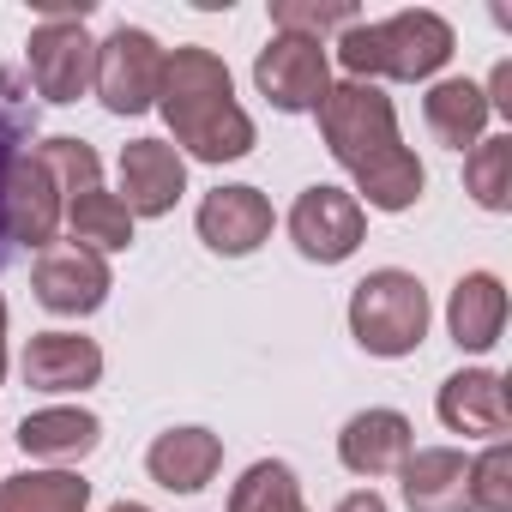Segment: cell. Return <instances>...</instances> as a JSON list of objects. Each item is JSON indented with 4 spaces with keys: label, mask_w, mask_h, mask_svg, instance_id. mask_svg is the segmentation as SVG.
Segmentation results:
<instances>
[{
    "label": "cell",
    "mask_w": 512,
    "mask_h": 512,
    "mask_svg": "<svg viewBox=\"0 0 512 512\" xmlns=\"http://www.w3.org/2000/svg\"><path fill=\"white\" fill-rule=\"evenodd\" d=\"M0 380H7V302H0Z\"/></svg>",
    "instance_id": "cell-30"
},
{
    "label": "cell",
    "mask_w": 512,
    "mask_h": 512,
    "mask_svg": "<svg viewBox=\"0 0 512 512\" xmlns=\"http://www.w3.org/2000/svg\"><path fill=\"white\" fill-rule=\"evenodd\" d=\"M37 157L49 163V175L61 187V217H67L73 247H85V253H121V247H133V217L103 187V163H97V151L85 139L55 133V139L37 145Z\"/></svg>",
    "instance_id": "cell-4"
},
{
    "label": "cell",
    "mask_w": 512,
    "mask_h": 512,
    "mask_svg": "<svg viewBox=\"0 0 512 512\" xmlns=\"http://www.w3.org/2000/svg\"><path fill=\"white\" fill-rule=\"evenodd\" d=\"M470 500L476 512H512V446L494 440L482 458H470Z\"/></svg>",
    "instance_id": "cell-26"
},
{
    "label": "cell",
    "mask_w": 512,
    "mask_h": 512,
    "mask_svg": "<svg viewBox=\"0 0 512 512\" xmlns=\"http://www.w3.org/2000/svg\"><path fill=\"white\" fill-rule=\"evenodd\" d=\"M253 85L278 115H320L326 91H332V55L314 37H284L272 31V43L253 61Z\"/></svg>",
    "instance_id": "cell-7"
},
{
    "label": "cell",
    "mask_w": 512,
    "mask_h": 512,
    "mask_svg": "<svg viewBox=\"0 0 512 512\" xmlns=\"http://www.w3.org/2000/svg\"><path fill=\"white\" fill-rule=\"evenodd\" d=\"M109 512H151V506H139V500H115Z\"/></svg>",
    "instance_id": "cell-31"
},
{
    "label": "cell",
    "mask_w": 512,
    "mask_h": 512,
    "mask_svg": "<svg viewBox=\"0 0 512 512\" xmlns=\"http://www.w3.org/2000/svg\"><path fill=\"white\" fill-rule=\"evenodd\" d=\"M410 452H416V428L404 410H356L338 434V458L356 476H398Z\"/></svg>",
    "instance_id": "cell-16"
},
{
    "label": "cell",
    "mask_w": 512,
    "mask_h": 512,
    "mask_svg": "<svg viewBox=\"0 0 512 512\" xmlns=\"http://www.w3.org/2000/svg\"><path fill=\"white\" fill-rule=\"evenodd\" d=\"M350 25H362L350 0H272V31H284V37L326 43L332 31H350Z\"/></svg>",
    "instance_id": "cell-25"
},
{
    "label": "cell",
    "mask_w": 512,
    "mask_h": 512,
    "mask_svg": "<svg viewBox=\"0 0 512 512\" xmlns=\"http://www.w3.org/2000/svg\"><path fill=\"white\" fill-rule=\"evenodd\" d=\"M25 67H31V85L43 103H79L97 79V43L85 31V13L79 19H43L25 43Z\"/></svg>",
    "instance_id": "cell-9"
},
{
    "label": "cell",
    "mask_w": 512,
    "mask_h": 512,
    "mask_svg": "<svg viewBox=\"0 0 512 512\" xmlns=\"http://www.w3.org/2000/svg\"><path fill=\"white\" fill-rule=\"evenodd\" d=\"M452 49H458L452 25H446L440 13H428V7L392 13V19H380V25H350V31H338V61H344V73L362 79V85H374V79H404V85L434 79V73L452 61Z\"/></svg>",
    "instance_id": "cell-3"
},
{
    "label": "cell",
    "mask_w": 512,
    "mask_h": 512,
    "mask_svg": "<svg viewBox=\"0 0 512 512\" xmlns=\"http://www.w3.org/2000/svg\"><path fill=\"white\" fill-rule=\"evenodd\" d=\"M398 488L410 512H476L470 500V458L458 446H416L398 464Z\"/></svg>",
    "instance_id": "cell-14"
},
{
    "label": "cell",
    "mask_w": 512,
    "mask_h": 512,
    "mask_svg": "<svg viewBox=\"0 0 512 512\" xmlns=\"http://www.w3.org/2000/svg\"><path fill=\"white\" fill-rule=\"evenodd\" d=\"M13 157H19V151H13V127L0 121V175H7V163H13Z\"/></svg>",
    "instance_id": "cell-29"
},
{
    "label": "cell",
    "mask_w": 512,
    "mask_h": 512,
    "mask_svg": "<svg viewBox=\"0 0 512 512\" xmlns=\"http://www.w3.org/2000/svg\"><path fill=\"white\" fill-rule=\"evenodd\" d=\"M320 139L338 157V169H350L356 193L374 211H410L422 199L428 169L398 139V115H392V97L380 85H362V79L332 85L326 103H320Z\"/></svg>",
    "instance_id": "cell-1"
},
{
    "label": "cell",
    "mask_w": 512,
    "mask_h": 512,
    "mask_svg": "<svg viewBox=\"0 0 512 512\" xmlns=\"http://www.w3.org/2000/svg\"><path fill=\"white\" fill-rule=\"evenodd\" d=\"M446 332H452V344L470 350V356L494 350L500 332H506V284H500L494 272H464V278L452 284V302H446Z\"/></svg>",
    "instance_id": "cell-19"
},
{
    "label": "cell",
    "mask_w": 512,
    "mask_h": 512,
    "mask_svg": "<svg viewBox=\"0 0 512 512\" xmlns=\"http://www.w3.org/2000/svg\"><path fill=\"white\" fill-rule=\"evenodd\" d=\"M163 43L139 25H115L103 43H97V103L109 115H145L157 109V85H163Z\"/></svg>",
    "instance_id": "cell-6"
},
{
    "label": "cell",
    "mask_w": 512,
    "mask_h": 512,
    "mask_svg": "<svg viewBox=\"0 0 512 512\" xmlns=\"http://www.w3.org/2000/svg\"><path fill=\"white\" fill-rule=\"evenodd\" d=\"M187 193V157L163 139H133L121 145V205L127 217H169Z\"/></svg>",
    "instance_id": "cell-12"
},
{
    "label": "cell",
    "mask_w": 512,
    "mask_h": 512,
    "mask_svg": "<svg viewBox=\"0 0 512 512\" xmlns=\"http://www.w3.org/2000/svg\"><path fill=\"white\" fill-rule=\"evenodd\" d=\"M422 115L446 151H476L488 139V97L476 79H434L422 97Z\"/></svg>",
    "instance_id": "cell-20"
},
{
    "label": "cell",
    "mask_w": 512,
    "mask_h": 512,
    "mask_svg": "<svg viewBox=\"0 0 512 512\" xmlns=\"http://www.w3.org/2000/svg\"><path fill=\"white\" fill-rule=\"evenodd\" d=\"M0 229L25 247H43V253L61 229V187L37 151H19L7 163V175H0Z\"/></svg>",
    "instance_id": "cell-10"
},
{
    "label": "cell",
    "mask_w": 512,
    "mask_h": 512,
    "mask_svg": "<svg viewBox=\"0 0 512 512\" xmlns=\"http://www.w3.org/2000/svg\"><path fill=\"white\" fill-rule=\"evenodd\" d=\"M464 193L482 211H512V133H494L464 151Z\"/></svg>",
    "instance_id": "cell-24"
},
{
    "label": "cell",
    "mask_w": 512,
    "mask_h": 512,
    "mask_svg": "<svg viewBox=\"0 0 512 512\" xmlns=\"http://www.w3.org/2000/svg\"><path fill=\"white\" fill-rule=\"evenodd\" d=\"M157 109L175 133V151H187L193 163H241L253 151V115L235 103V79L205 43L163 55Z\"/></svg>",
    "instance_id": "cell-2"
},
{
    "label": "cell",
    "mask_w": 512,
    "mask_h": 512,
    "mask_svg": "<svg viewBox=\"0 0 512 512\" xmlns=\"http://www.w3.org/2000/svg\"><path fill=\"white\" fill-rule=\"evenodd\" d=\"M91 482L79 470H25L0 482V512H85Z\"/></svg>",
    "instance_id": "cell-22"
},
{
    "label": "cell",
    "mask_w": 512,
    "mask_h": 512,
    "mask_svg": "<svg viewBox=\"0 0 512 512\" xmlns=\"http://www.w3.org/2000/svg\"><path fill=\"white\" fill-rule=\"evenodd\" d=\"M350 338L368 356H386V362L422 350V338H428V290H422V278L398 272V266L368 272L350 290Z\"/></svg>",
    "instance_id": "cell-5"
},
{
    "label": "cell",
    "mask_w": 512,
    "mask_h": 512,
    "mask_svg": "<svg viewBox=\"0 0 512 512\" xmlns=\"http://www.w3.org/2000/svg\"><path fill=\"white\" fill-rule=\"evenodd\" d=\"M115 290V272L103 253H85V247H49L43 260L31 266V296L49 308V314H97Z\"/></svg>",
    "instance_id": "cell-11"
},
{
    "label": "cell",
    "mask_w": 512,
    "mask_h": 512,
    "mask_svg": "<svg viewBox=\"0 0 512 512\" xmlns=\"http://www.w3.org/2000/svg\"><path fill=\"white\" fill-rule=\"evenodd\" d=\"M338 512H386V500H380L374 488H356V494H344V500H338Z\"/></svg>",
    "instance_id": "cell-28"
},
{
    "label": "cell",
    "mask_w": 512,
    "mask_h": 512,
    "mask_svg": "<svg viewBox=\"0 0 512 512\" xmlns=\"http://www.w3.org/2000/svg\"><path fill=\"white\" fill-rule=\"evenodd\" d=\"M272 199L260 193V187H211L205 199H199V241L211 247V253H223V260H247L253 247H260L266 235H272Z\"/></svg>",
    "instance_id": "cell-13"
},
{
    "label": "cell",
    "mask_w": 512,
    "mask_h": 512,
    "mask_svg": "<svg viewBox=\"0 0 512 512\" xmlns=\"http://www.w3.org/2000/svg\"><path fill=\"white\" fill-rule=\"evenodd\" d=\"M145 470H151V482L169 488V494H199V488H211L217 470H223V440H217L211 428H193V422H187V428H169V434L151 440Z\"/></svg>",
    "instance_id": "cell-18"
},
{
    "label": "cell",
    "mask_w": 512,
    "mask_h": 512,
    "mask_svg": "<svg viewBox=\"0 0 512 512\" xmlns=\"http://www.w3.org/2000/svg\"><path fill=\"white\" fill-rule=\"evenodd\" d=\"M97 440H103V422H97L91 410H79V404L31 410V416L19 422V446H25L31 458H49V464H79V458L97 452Z\"/></svg>",
    "instance_id": "cell-21"
},
{
    "label": "cell",
    "mask_w": 512,
    "mask_h": 512,
    "mask_svg": "<svg viewBox=\"0 0 512 512\" xmlns=\"http://www.w3.org/2000/svg\"><path fill=\"white\" fill-rule=\"evenodd\" d=\"M488 115H512V61H500L494 67V79H488Z\"/></svg>",
    "instance_id": "cell-27"
},
{
    "label": "cell",
    "mask_w": 512,
    "mask_h": 512,
    "mask_svg": "<svg viewBox=\"0 0 512 512\" xmlns=\"http://www.w3.org/2000/svg\"><path fill=\"white\" fill-rule=\"evenodd\" d=\"M440 422L452 434H470V440H500L512 428V410H506V380L494 368H458L440 398H434Z\"/></svg>",
    "instance_id": "cell-15"
},
{
    "label": "cell",
    "mask_w": 512,
    "mask_h": 512,
    "mask_svg": "<svg viewBox=\"0 0 512 512\" xmlns=\"http://www.w3.org/2000/svg\"><path fill=\"white\" fill-rule=\"evenodd\" d=\"M362 235H368V211H362L356 193L326 187V181H314V187L296 193V205H290V241H296L302 260L344 266L350 253L362 247Z\"/></svg>",
    "instance_id": "cell-8"
},
{
    "label": "cell",
    "mask_w": 512,
    "mask_h": 512,
    "mask_svg": "<svg viewBox=\"0 0 512 512\" xmlns=\"http://www.w3.org/2000/svg\"><path fill=\"white\" fill-rule=\"evenodd\" d=\"M103 380V350L97 338L79 332H37L25 344V386L31 392H91Z\"/></svg>",
    "instance_id": "cell-17"
},
{
    "label": "cell",
    "mask_w": 512,
    "mask_h": 512,
    "mask_svg": "<svg viewBox=\"0 0 512 512\" xmlns=\"http://www.w3.org/2000/svg\"><path fill=\"white\" fill-rule=\"evenodd\" d=\"M229 512H308L302 506V482L284 458H260L247 464L241 482L229 488Z\"/></svg>",
    "instance_id": "cell-23"
}]
</instances>
